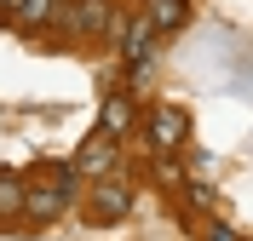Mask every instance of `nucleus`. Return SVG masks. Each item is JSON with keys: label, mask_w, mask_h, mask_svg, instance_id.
Instances as JSON below:
<instances>
[{"label": "nucleus", "mask_w": 253, "mask_h": 241, "mask_svg": "<svg viewBox=\"0 0 253 241\" xmlns=\"http://www.w3.org/2000/svg\"><path fill=\"white\" fill-rule=\"evenodd\" d=\"M69 172H81V178H110V172H121V144H115V138H104V132H92V138L75 149Z\"/></svg>", "instance_id": "nucleus-2"}, {"label": "nucleus", "mask_w": 253, "mask_h": 241, "mask_svg": "<svg viewBox=\"0 0 253 241\" xmlns=\"http://www.w3.org/2000/svg\"><path fill=\"white\" fill-rule=\"evenodd\" d=\"M132 127H138V103H132L126 92H110V98H104V109H98V132L121 144V138H126Z\"/></svg>", "instance_id": "nucleus-5"}, {"label": "nucleus", "mask_w": 253, "mask_h": 241, "mask_svg": "<svg viewBox=\"0 0 253 241\" xmlns=\"http://www.w3.org/2000/svg\"><path fill=\"white\" fill-rule=\"evenodd\" d=\"M17 6H23V0H0V23H6V17H17Z\"/></svg>", "instance_id": "nucleus-13"}, {"label": "nucleus", "mask_w": 253, "mask_h": 241, "mask_svg": "<svg viewBox=\"0 0 253 241\" xmlns=\"http://www.w3.org/2000/svg\"><path fill=\"white\" fill-rule=\"evenodd\" d=\"M202 241H236V230H230V224H219V218H213V224L202 230Z\"/></svg>", "instance_id": "nucleus-11"}, {"label": "nucleus", "mask_w": 253, "mask_h": 241, "mask_svg": "<svg viewBox=\"0 0 253 241\" xmlns=\"http://www.w3.org/2000/svg\"><path fill=\"white\" fill-rule=\"evenodd\" d=\"M144 17H150V29H156V34L184 29V23H190V0H150V12H144Z\"/></svg>", "instance_id": "nucleus-8"}, {"label": "nucleus", "mask_w": 253, "mask_h": 241, "mask_svg": "<svg viewBox=\"0 0 253 241\" xmlns=\"http://www.w3.org/2000/svg\"><path fill=\"white\" fill-rule=\"evenodd\" d=\"M110 40H121L126 64H144V58H150V40H156V29H150V17H132V23H115Z\"/></svg>", "instance_id": "nucleus-6"}, {"label": "nucleus", "mask_w": 253, "mask_h": 241, "mask_svg": "<svg viewBox=\"0 0 253 241\" xmlns=\"http://www.w3.org/2000/svg\"><path fill=\"white\" fill-rule=\"evenodd\" d=\"M184 138H190V115L178 109V103L150 109V144H156V149H178Z\"/></svg>", "instance_id": "nucleus-4"}, {"label": "nucleus", "mask_w": 253, "mask_h": 241, "mask_svg": "<svg viewBox=\"0 0 253 241\" xmlns=\"http://www.w3.org/2000/svg\"><path fill=\"white\" fill-rule=\"evenodd\" d=\"M58 12H63V0H23V6H17V23H23V29H41V23H52Z\"/></svg>", "instance_id": "nucleus-9"}, {"label": "nucleus", "mask_w": 253, "mask_h": 241, "mask_svg": "<svg viewBox=\"0 0 253 241\" xmlns=\"http://www.w3.org/2000/svg\"><path fill=\"white\" fill-rule=\"evenodd\" d=\"M23 212V178L17 172H0V224Z\"/></svg>", "instance_id": "nucleus-10"}, {"label": "nucleus", "mask_w": 253, "mask_h": 241, "mask_svg": "<svg viewBox=\"0 0 253 241\" xmlns=\"http://www.w3.org/2000/svg\"><path fill=\"white\" fill-rule=\"evenodd\" d=\"M58 17H63L69 34H98V29L110 34V23H115V17H110V0H69Z\"/></svg>", "instance_id": "nucleus-3"}, {"label": "nucleus", "mask_w": 253, "mask_h": 241, "mask_svg": "<svg viewBox=\"0 0 253 241\" xmlns=\"http://www.w3.org/2000/svg\"><path fill=\"white\" fill-rule=\"evenodd\" d=\"M184 195L196 201V207H213V190H207V184H184Z\"/></svg>", "instance_id": "nucleus-12"}, {"label": "nucleus", "mask_w": 253, "mask_h": 241, "mask_svg": "<svg viewBox=\"0 0 253 241\" xmlns=\"http://www.w3.org/2000/svg\"><path fill=\"white\" fill-rule=\"evenodd\" d=\"M86 207H92V218H98V224H121L126 212H132V184H126L121 172L92 178V195H86Z\"/></svg>", "instance_id": "nucleus-1"}, {"label": "nucleus", "mask_w": 253, "mask_h": 241, "mask_svg": "<svg viewBox=\"0 0 253 241\" xmlns=\"http://www.w3.org/2000/svg\"><path fill=\"white\" fill-rule=\"evenodd\" d=\"M69 207V195L63 190H35V184H23V218H35V224H52V218H58V212Z\"/></svg>", "instance_id": "nucleus-7"}]
</instances>
